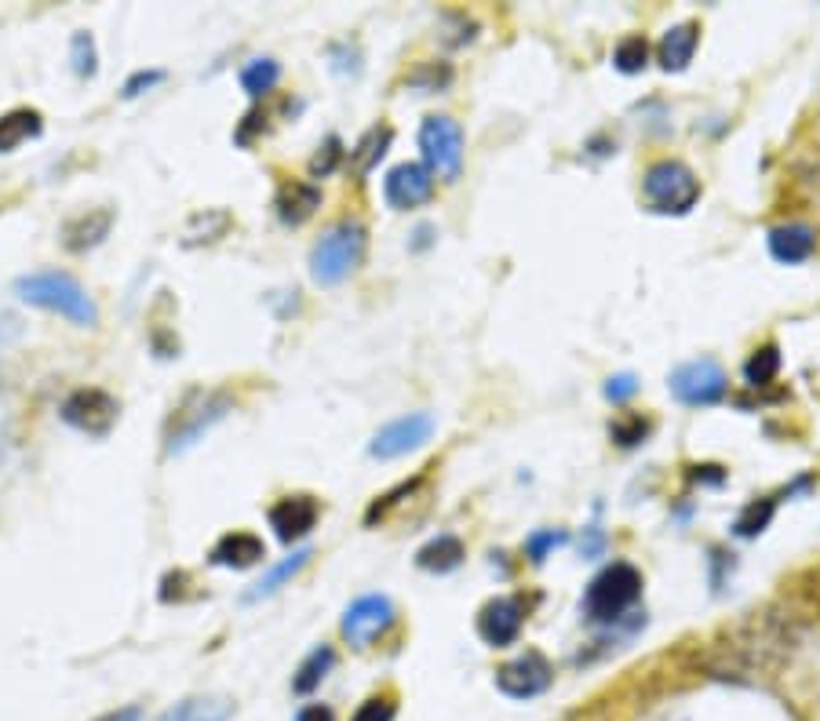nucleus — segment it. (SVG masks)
Segmentation results:
<instances>
[{"label":"nucleus","instance_id":"obj_1","mask_svg":"<svg viewBox=\"0 0 820 721\" xmlns=\"http://www.w3.org/2000/svg\"><path fill=\"white\" fill-rule=\"evenodd\" d=\"M795 645H799L795 616L769 605L762 613L740 619L737 627H729L723 638L707 641L697 652V667L707 678L759 686V681L774 678L788 663Z\"/></svg>","mask_w":820,"mask_h":721},{"label":"nucleus","instance_id":"obj_2","mask_svg":"<svg viewBox=\"0 0 820 721\" xmlns=\"http://www.w3.org/2000/svg\"><path fill=\"white\" fill-rule=\"evenodd\" d=\"M15 295L27 306L48 310V314H59L73 321L81 328H95L98 325V306L89 295V289L73 278L66 270H37L27 278L15 281Z\"/></svg>","mask_w":820,"mask_h":721},{"label":"nucleus","instance_id":"obj_3","mask_svg":"<svg viewBox=\"0 0 820 721\" xmlns=\"http://www.w3.org/2000/svg\"><path fill=\"white\" fill-rule=\"evenodd\" d=\"M369 248V230L357 219H343L335 222L332 230L321 233V241L310 252V278L321 289H332V284H343L351 273L362 267Z\"/></svg>","mask_w":820,"mask_h":721},{"label":"nucleus","instance_id":"obj_4","mask_svg":"<svg viewBox=\"0 0 820 721\" xmlns=\"http://www.w3.org/2000/svg\"><path fill=\"white\" fill-rule=\"evenodd\" d=\"M230 412H233V397L227 390H190L168 419L165 452L179 456L186 449H194V445Z\"/></svg>","mask_w":820,"mask_h":721},{"label":"nucleus","instance_id":"obj_5","mask_svg":"<svg viewBox=\"0 0 820 721\" xmlns=\"http://www.w3.org/2000/svg\"><path fill=\"white\" fill-rule=\"evenodd\" d=\"M639 594H642L639 568L616 562L591 579L588 594H583V613H588L591 624H616L639 602Z\"/></svg>","mask_w":820,"mask_h":721},{"label":"nucleus","instance_id":"obj_6","mask_svg":"<svg viewBox=\"0 0 820 721\" xmlns=\"http://www.w3.org/2000/svg\"><path fill=\"white\" fill-rule=\"evenodd\" d=\"M642 194H645V205L653 211L686 216V211L700 201V182L682 160H656V165H650V171H645Z\"/></svg>","mask_w":820,"mask_h":721},{"label":"nucleus","instance_id":"obj_7","mask_svg":"<svg viewBox=\"0 0 820 721\" xmlns=\"http://www.w3.org/2000/svg\"><path fill=\"white\" fill-rule=\"evenodd\" d=\"M419 154H424V168L430 176L456 182L464 171V128L445 114L427 117L419 124Z\"/></svg>","mask_w":820,"mask_h":721},{"label":"nucleus","instance_id":"obj_8","mask_svg":"<svg viewBox=\"0 0 820 721\" xmlns=\"http://www.w3.org/2000/svg\"><path fill=\"white\" fill-rule=\"evenodd\" d=\"M59 419L73 430L89 433V438H106V433L117 427L121 405L114 394H106L98 387H81L59 405Z\"/></svg>","mask_w":820,"mask_h":721},{"label":"nucleus","instance_id":"obj_9","mask_svg":"<svg viewBox=\"0 0 820 721\" xmlns=\"http://www.w3.org/2000/svg\"><path fill=\"white\" fill-rule=\"evenodd\" d=\"M394 619L397 613L387 594H362L357 602L346 605V613L340 619V634L351 649H369V645H376L394 627Z\"/></svg>","mask_w":820,"mask_h":721},{"label":"nucleus","instance_id":"obj_10","mask_svg":"<svg viewBox=\"0 0 820 721\" xmlns=\"http://www.w3.org/2000/svg\"><path fill=\"white\" fill-rule=\"evenodd\" d=\"M667 383H671V394H675L682 405H693V408L723 401L726 390H729L726 372L707 357L689 360V365H678L675 372H671Z\"/></svg>","mask_w":820,"mask_h":721},{"label":"nucleus","instance_id":"obj_11","mask_svg":"<svg viewBox=\"0 0 820 721\" xmlns=\"http://www.w3.org/2000/svg\"><path fill=\"white\" fill-rule=\"evenodd\" d=\"M434 433V416L430 412H408L402 419L387 422V427H380V433L372 438L369 445V456L376 459H397V456H408L416 449H424Z\"/></svg>","mask_w":820,"mask_h":721},{"label":"nucleus","instance_id":"obj_12","mask_svg":"<svg viewBox=\"0 0 820 721\" xmlns=\"http://www.w3.org/2000/svg\"><path fill=\"white\" fill-rule=\"evenodd\" d=\"M551 678H554L551 663H547L537 649H529V652H521L518 660L504 663L500 670H496V689H500L504 696H511V700H532V696L547 692Z\"/></svg>","mask_w":820,"mask_h":721},{"label":"nucleus","instance_id":"obj_13","mask_svg":"<svg viewBox=\"0 0 820 721\" xmlns=\"http://www.w3.org/2000/svg\"><path fill=\"white\" fill-rule=\"evenodd\" d=\"M383 197H387V205L394 211H413L434 197V176L424 165H416V160H405V165L387 171V179H383Z\"/></svg>","mask_w":820,"mask_h":721},{"label":"nucleus","instance_id":"obj_14","mask_svg":"<svg viewBox=\"0 0 820 721\" xmlns=\"http://www.w3.org/2000/svg\"><path fill=\"white\" fill-rule=\"evenodd\" d=\"M318 500L314 495H284L270 506V529L273 536L281 543H292V540H303L310 529L318 525Z\"/></svg>","mask_w":820,"mask_h":721},{"label":"nucleus","instance_id":"obj_15","mask_svg":"<svg viewBox=\"0 0 820 721\" xmlns=\"http://www.w3.org/2000/svg\"><path fill=\"white\" fill-rule=\"evenodd\" d=\"M478 634H481V641L492 645V649H507V645H515L518 634H521V602L518 598H492L478 613Z\"/></svg>","mask_w":820,"mask_h":721},{"label":"nucleus","instance_id":"obj_16","mask_svg":"<svg viewBox=\"0 0 820 721\" xmlns=\"http://www.w3.org/2000/svg\"><path fill=\"white\" fill-rule=\"evenodd\" d=\"M110 230H114V208H89V211H81V216L66 219V227H62V244H66V252L84 255L103 244L110 238Z\"/></svg>","mask_w":820,"mask_h":721},{"label":"nucleus","instance_id":"obj_17","mask_svg":"<svg viewBox=\"0 0 820 721\" xmlns=\"http://www.w3.org/2000/svg\"><path fill=\"white\" fill-rule=\"evenodd\" d=\"M318 208H321V190L314 182H303V179L281 182L278 197H273V211H278V219L284 227H303Z\"/></svg>","mask_w":820,"mask_h":721},{"label":"nucleus","instance_id":"obj_18","mask_svg":"<svg viewBox=\"0 0 820 721\" xmlns=\"http://www.w3.org/2000/svg\"><path fill=\"white\" fill-rule=\"evenodd\" d=\"M267 557V546L256 532H227L212 551H208V562L219 568H252Z\"/></svg>","mask_w":820,"mask_h":721},{"label":"nucleus","instance_id":"obj_19","mask_svg":"<svg viewBox=\"0 0 820 721\" xmlns=\"http://www.w3.org/2000/svg\"><path fill=\"white\" fill-rule=\"evenodd\" d=\"M813 244H817V233L806 227V222H788V227H777L769 233V252H774L777 263H806V259L813 255Z\"/></svg>","mask_w":820,"mask_h":721},{"label":"nucleus","instance_id":"obj_20","mask_svg":"<svg viewBox=\"0 0 820 721\" xmlns=\"http://www.w3.org/2000/svg\"><path fill=\"white\" fill-rule=\"evenodd\" d=\"M697 44H700V27H697V22H682V27H671L664 33L661 48H656V55H661V66L667 73L686 70L689 62H693V52H697Z\"/></svg>","mask_w":820,"mask_h":721},{"label":"nucleus","instance_id":"obj_21","mask_svg":"<svg viewBox=\"0 0 820 721\" xmlns=\"http://www.w3.org/2000/svg\"><path fill=\"white\" fill-rule=\"evenodd\" d=\"M41 132H44L41 109H33V106L8 109V114L0 117V154H15L22 143L37 139Z\"/></svg>","mask_w":820,"mask_h":721},{"label":"nucleus","instance_id":"obj_22","mask_svg":"<svg viewBox=\"0 0 820 721\" xmlns=\"http://www.w3.org/2000/svg\"><path fill=\"white\" fill-rule=\"evenodd\" d=\"M233 700L227 696H190V700H179L176 707H168L157 721H230L233 718Z\"/></svg>","mask_w":820,"mask_h":721},{"label":"nucleus","instance_id":"obj_23","mask_svg":"<svg viewBox=\"0 0 820 721\" xmlns=\"http://www.w3.org/2000/svg\"><path fill=\"white\" fill-rule=\"evenodd\" d=\"M310 557H314V551H310V546H303V551L289 554V557H284V562L270 565V568L263 572V579H259L256 587L245 594V602H259V598H270V594H278V591L284 587V583L292 579V576H300V572L307 568Z\"/></svg>","mask_w":820,"mask_h":721},{"label":"nucleus","instance_id":"obj_24","mask_svg":"<svg viewBox=\"0 0 820 721\" xmlns=\"http://www.w3.org/2000/svg\"><path fill=\"white\" fill-rule=\"evenodd\" d=\"M391 143H394V132L387 128V124H376V128H369L362 139H357L354 150H351V171H354V176L357 179L369 176V171L383 160V154L391 150Z\"/></svg>","mask_w":820,"mask_h":721},{"label":"nucleus","instance_id":"obj_25","mask_svg":"<svg viewBox=\"0 0 820 721\" xmlns=\"http://www.w3.org/2000/svg\"><path fill=\"white\" fill-rule=\"evenodd\" d=\"M230 211L227 208H205V211H197V216H190L186 219V227H183V244L186 248H197V244H212V241H219L222 233L230 230Z\"/></svg>","mask_w":820,"mask_h":721},{"label":"nucleus","instance_id":"obj_26","mask_svg":"<svg viewBox=\"0 0 820 721\" xmlns=\"http://www.w3.org/2000/svg\"><path fill=\"white\" fill-rule=\"evenodd\" d=\"M459 562H464V543H459L456 536H438V540H430L427 546H419V554H416V565L424 568V572H453V568H459Z\"/></svg>","mask_w":820,"mask_h":721},{"label":"nucleus","instance_id":"obj_27","mask_svg":"<svg viewBox=\"0 0 820 721\" xmlns=\"http://www.w3.org/2000/svg\"><path fill=\"white\" fill-rule=\"evenodd\" d=\"M335 667V649L332 645H318L314 652L307 656V660L300 663V670H295V678H292V689L300 692V696H307V692H314L321 681L329 678V670Z\"/></svg>","mask_w":820,"mask_h":721},{"label":"nucleus","instance_id":"obj_28","mask_svg":"<svg viewBox=\"0 0 820 721\" xmlns=\"http://www.w3.org/2000/svg\"><path fill=\"white\" fill-rule=\"evenodd\" d=\"M278 81H281V66L273 59H252L241 70V88L252 98L270 95L273 88H278Z\"/></svg>","mask_w":820,"mask_h":721},{"label":"nucleus","instance_id":"obj_29","mask_svg":"<svg viewBox=\"0 0 820 721\" xmlns=\"http://www.w3.org/2000/svg\"><path fill=\"white\" fill-rule=\"evenodd\" d=\"M774 511H777V500H751V503L740 511V518L733 521V529H737V536L755 540L759 532L769 529V521H774Z\"/></svg>","mask_w":820,"mask_h":721},{"label":"nucleus","instance_id":"obj_30","mask_svg":"<svg viewBox=\"0 0 820 721\" xmlns=\"http://www.w3.org/2000/svg\"><path fill=\"white\" fill-rule=\"evenodd\" d=\"M780 372V351L777 346H762V351H755L748 357V365H744V379L751 383V387H769V383L777 379Z\"/></svg>","mask_w":820,"mask_h":721},{"label":"nucleus","instance_id":"obj_31","mask_svg":"<svg viewBox=\"0 0 820 721\" xmlns=\"http://www.w3.org/2000/svg\"><path fill=\"white\" fill-rule=\"evenodd\" d=\"M70 62H73V73H77L81 81H89L98 73V52H95V36L92 33H73L70 36Z\"/></svg>","mask_w":820,"mask_h":721},{"label":"nucleus","instance_id":"obj_32","mask_svg":"<svg viewBox=\"0 0 820 721\" xmlns=\"http://www.w3.org/2000/svg\"><path fill=\"white\" fill-rule=\"evenodd\" d=\"M613 62L620 73H642L645 62H650V44H645V36H624V41L616 44Z\"/></svg>","mask_w":820,"mask_h":721},{"label":"nucleus","instance_id":"obj_33","mask_svg":"<svg viewBox=\"0 0 820 721\" xmlns=\"http://www.w3.org/2000/svg\"><path fill=\"white\" fill-rule=\"evenodd\" d=\"M343 143H340V135H325V143L318 146V154L310 157V176L314 179H325V176H332L335 168H340V160H343Z\"/></svg>","mask_w":820,"mask_h":721},{"label":"nucleus","instance_id":"obj_34","mask_svg":"<svg viewBox=\"0 0 820 721\" xmlns=\"http://www.w3.org/2000/svg\"><path fill=\"white\" fill-rule=\"evenodd\" d=\"M416 484H419V478H416V481H405V484H397V489H394V492H387V495H380V500L372 503V506H369V514H365V521H369V525H376L380 518H387V511H391V506H397V503H402V495H413V492H416Z\"/></svg>","mask_w":820,"mask_h":721},{"label":"nucleus","instance_id":"obj_35","mask_svg":"<svg viewBox=\"0 0 820 721\" xmlns=\"http://www.w3.org/2000/svg\"><path fill=\"white\" fill-rule=\"evenodd\" d=\"M565 543V532H554V529H547V532H532V536L526 540V554H529V562H543L547 557V551H554V546H562Z\"/></svg>","mask_w":820,"mask_h":721},{"label":"nucleus","instance_id":"obj_36","mask_svg":"<svg viewBox=\"0 0 820 721\" xmlns=\"http://www.w3.org/2000/svg\"><path fill=\"white\" fill-rule=\"evenodd\" d=\"M160 81H165V70H135L132 77L124 81L121 95H124V98H139V95L150 92V88H157Z\"/></svg>","mask_w":820,"mask_h":721},{"label":"nucleus","instance_id":"obj_37","mask_svg":"<svg viewBox=\"0 0 820 721\" xmlns=\"http://www.w3.org/2000/svg\"><path fill=\"white\" fill-rule=\"evenodd\" d=\"M394 711L397 707H394L391 696H372V700L357 707L351 721H394Z\"/></svg>","mask_w":820,"mask_h":721},{"label":"nucleus","instance_id":"obj_38","mask_svg":"<svg viewBox=\"0 0 820 721\" xmlns=\"http://www.w3.org/2000/svg\"><path fill=\"white\" fill-rule=\"evenodd\" d=\"M613 441H620L624 449H631V445H639L645 433H650V422H645L642 416H635V419H627V422H613Z\"/></svg>","mask_w":820,"mask_h":721},{"label":"nucleus","instance_id":"obj_39","mask_svg":"<svg viewBox=\"0 0 820 721\" xmlns=\"http://www.w3.org/2000/svg\"><path fill=\"white\" fill-rule=\"evenodd\" d=\"M635 390H639L635 376H613V379L605 383V397H609V401H613V405L627 401V397L635 394Z\"/></svg>","mask_w":820,"mask_h":721},{"label":"nucleus","instance_id":"obj_40","mask_svg":"<svg viewBox=\"0 0 820 721\" xmlns=\"http://www.w3.org/2000/svg\"><path fill=\"white\" fill-rule=\"evenodd\" d=\"M295 721H335V714L329 703H307L295 711Z\"/></svg>","mask_w":820,"mask_h":721},{"label":"nucleus","instance_id":"obj_41","mask_svg":"<svg viewBox=\"0 0 820 721\" xmlns=\"http://www.w3.org/2000/svg\"><path fill=\"white\" fill-rule=\"evenodd\" d=\"M95 721H143V707H139V703H132V707H117V711H110V714L95 718Z\"/></svg>","mask_w":820,"mask_h":721},{"label":"nucleus","instance_id":"obj_42","mask_svg":"<svg viewBox=\"0 0 820 721\" xmlns=\"http://www.w3.org/2000/svg\"><path fill=\"white\" fill-rule=\"evenodd\" d=\"M806 594H810V602L820 608V572H813V579H810V591H806Z\"/></svg>","mask_w":820,"mask_h":721}]
</instances>
